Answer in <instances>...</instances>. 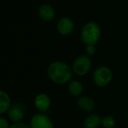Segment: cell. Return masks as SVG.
Listing matches in <instances>:
<instances>
[{
	"label": "cell",
	"mask_w": 128,
	"mask_h": 128,
	"mask_svg": "<svg viewBox=\"0 0 128 128\" xmlns=\"http://www.w3.org/2000/svg\"><path fill=\"white\" fill-rule=\"evenodd\" d=\"M93 82L98 87H105L112 80V72L105 66H100L93 72Z\"/></svg>",
	"instance_id": "cell-3"
},
{
	"label": "cell",
	"mask_w": 128,
	"mask_h": 128,
	"mask_svg": "<svg viewBox=\"0 0 128 128\" xmlns=\"http://www.w3.org/2000/svg\"><path fill=\"white\" fill-rule=\"evenodd\" d=\"M91 58L88 55H84V54L77 56L72 64V70L74 73H75L78 76H83L87 74L91 70Z\"/></svg>",
	"instance_id": "cell-4"
},
{
	"label": "cell",
	"mask_w": 128,
	"mask_h": 128,
	"mask_svg": "<svg viewBox=\"0 0 128 128\" xmlns=\"http://www.w3.org/2000/svg\"><path fill=\"white\" fill-rule=\"evenodd\" d=\"M38 12H39V17L46 21L52 20L55 16V10L53 5L47 3L41 4L39 5V9H38Z\"/></svg>",
	"instance_id": "cell-9"
},
{
	"label": "cell",
	"mask_w": 128,
	"mask_h": 128,
	"mask_svg": "<svg viewBox=\"0 0 128 128\" xmlns=\"http://www.w3.org/2000/svg\"><path fill=\"white\" fill-rule=\"evenodd\" d=\"M34 106L40 113L48 112L51 106V98L47 93H39L34 98Z\"/></svg>",
	"instance_id": "cell-7"
},
{
	"label": "cell",
	"mask_w": 128,
	"mask_h": 128,
	"mask_svg": "<svg viewBox=\"0 0 128 128\" xmlns=\"http://www.w3.org/2000/svg\"><path fill=\"white\" fill-rule=\"evenodd\" d=\"M7 116H8L9 120H12V122L19 123V122H22V120L25 118L26 112H25L22 104H14L12 106L10 110L7 112Z\"/></svg>",
	"instance_id": "cell-6"
},
{
	"label": "cell",
	"mask_w": 128,
	"mask_h": 128,
	"mask_svg": "<svg viewBox=\"0 0 128 128\" xmlns=\"http://www.w3.org/2000/svg\"><path fill=\"white\" fill-rule=\"evenodd\" d=\"M56 28L62 35H68L74 29V22L69 17H62L57 21Z\"/></svg>",
	"instance_id": "cell-8"
},
{
	"label": "cell",
	"mask_w": 128,
	"mask_h": 128,
	"mask_svg": "<svg viewBox=\"0 0 128 128\" xmlns=\"http://www.w3.org/2000/svg\"><path fill=\"white\" fill-rule=\"evenodd\" d=\"M116 125V120L112 116H105L102 118V126L104 128H113Z\"/></svg>",
	"instance_id": "cell-14"
},
{
	"label": "cell",
	"mask_w": 128,
	"mask_h": 128,
	"mask_svg": "<svg viewBox=\"0 0 128 128\" xmlns=\"http://www.w3.org/2000/svg\"><path fill=\"white\" fill-rule=\"evenodd\" d=\"M12 100L6 92L0 91V114L4 115L12 107Z\"/></svg>",
	"instance_id": "cell-11"
},
{
	"label": "cell",
	"mask_w": 128,
	"mask_h": 128,
	"mask_svg": "<svg viewBox=\"0 0 128 128\" xmlns=\"http://www.w3.org/2000/svg\"><path fill=\"white\" fill-rule=\"evenodd\" d=\"M68 91L72 96L78 97L83 92V86L79 80H71L68 84Z\"/></svg>",
	"instance_id": "cell-13"
},
{
	"label": "cell",
	"mask_w": 128,
	"mask_h": 128,
	"mask_svg": "<svg viewBox=\"0 0 128 128\" xmlns=\"http://www.w3.org/2000/svg\"><path fill=\"white\" fill-rule=\"evenodd\" d=\"M100 26L94 21H89L82 26L81 30V38L83 43L87 44H95L100 38Z\"/></svg>",
	"instance_id": "cell-2"
},
{
	"label": "cell",
	"mask_w": 128,
	"mask_h": 128,
	"mask_svg": "<svg viewBox=\"0 0 128 128\" xmlns=\"http://www.w3.org/2000/svg\"><path fill=\"white\" fill-rule=\"evenodd\" d=\"M10 128H31V127H30V126L26 125V123L19 122V123H13L11 126Z\"/></svg>",
	"instance_id": "cell-16"
},
{
	"label": "cell",
	"mask_w": 128,
	"mask_h": 128,
	"mask_svg": "<svg viewBox=\"0 0 128 128\" xmlns=\"http://www.w3.org/2000/svg\"><path fill=\"white\" fill-rule=\"evenodd\" d=\"M85 52L88 56H92L96 53V47L95 44H87L85 47Z\"/></svg>",
	"instance_id": "cell-15"
},
{
	"label": "cell",
	"mask_w": 128,
	"mask_h": 128,
	"mask_svg": "<svg viewBox=\"0 0 128 128\" xmlns=\"http://www.w3.org/2000/svg\"><path fill=\"white\" fill-rule=\"evenodd\" d=\"M11 126L9 125L8 120L4 117L0 118V128H10Z\"/></svg>",
	"instance_id": "cell-17"
},
{
	"label": "cell",
	"mask_w": 128,
	"mask_h": 128,
	"mask_svg": "<svg viewBox=\"0 0 128 128\" xmlns=\"http://www.w3.org/2000/svg\"><path fill=\"white\" fill-rule=\"evenodd\" d=\"M100 126H102V118L98 114L91 113L84 118V128H98Z\"/></svg>",
	"instance_id": "cell-10"
},
{
	"label": "cell",
	"mask_w": 128,
	"mask_h": 128,
	"mask_svg": "<svg viewBox=\"0 0 128 128\" xmlns=\"http://www.w3.org/2000/svg\"><path fill=\"white\" fill-rule=\"evenodd\" d=\"M47 72L53 82L58 84H63L71 81L74 72L67 63L62 61H53L48 66Z\"/></svg>",
	"instance_id": "cell-1"
},
{
	"label": "cell",
	"mask_w": 128,
	"mask_h": 128,
	"mask_svg": "<svg viewBox=\"0 0 128 128\" xmlns=\"http://www.w3.org/2000/svg\"><path fill=\"white\" fill-rule=\"evenodd\" d=\"M77 104L84 112H91L95 109V102L91 98L88 96H82L77 100Z\"/></svg>",
	"instance_id": "cell-12"
},
{
	"label": "cell",
	"mask_w": 128,
	"mask_h": 128,
	"mask_svg": "<svg viewBox=\"0 0 128 128\" xmlns=\"http://www.w3.org/2000/svg\"><path fill=\"white\" fill-rule=\"evenodd\" d=\"M31 128H54L51 118L45 113H37L30 120Z\"/></svg>",
	"instance_id": "cell-5"
}]
</instances>
